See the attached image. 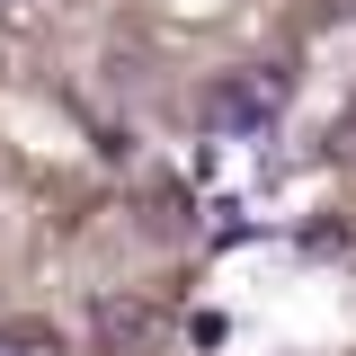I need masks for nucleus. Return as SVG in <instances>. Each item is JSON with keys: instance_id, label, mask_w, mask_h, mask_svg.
Listing matches in <instances>:
<instances>
[{"instance_id": "f03ea898", "label": "nucleus", "mask_w": 356, "mask_h": 356, "mask_svg": "<svg viewBox=\"0 0 356 356\" xmlns=\"http://www.w3.org/2000/svg\"><path fill=\"white\" fill-rule=\"evenodd\" d=\"M0 356H54V330L44 321H0Z\"/></svg>"}, {"instance_id": "7ed1b4c3", "label": "nucleus", "mask_w": 356, "mask_h": 356, "mask_svg": "<svg viewBox=\"0 0 356 356\" xmlns=\"http://www.w3.org/2000/svg\"><path fill=\"white\" fill-rule=\"evenodd\" d=\"M0 9H9V0H0Z\"/></svg>"}, {"instance_id": "f257e3e1", "label": "nucleus", "mask_w": 356, "mask_h": 356, "mask_svg": "<svg viewBox=\"0 0 356 356\" xmlns=\"http://www.w3.org/2000/svg\"><path fill=\"white\" fill-rule=\"evenodd\" d=\"M276 107H285V72L259 63V72H232V81L205 98V125H214V134H259Z\"/></svg>"}]
</instances>
